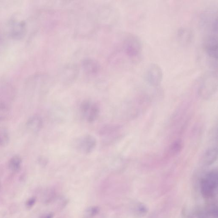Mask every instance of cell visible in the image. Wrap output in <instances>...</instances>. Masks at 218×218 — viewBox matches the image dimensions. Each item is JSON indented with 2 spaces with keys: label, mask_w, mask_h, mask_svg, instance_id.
Returning a JSON list of instances; mask_svg holds the SVG:
<instances>
[{
  "label": "cell",
  "mask_w": 218,
  "mask_h": 218,
  "mask_svg": "<svg viewBox=\"0 0 218 218\" xmlns=\"http://www.w3.org/2000/svg\"><path fill=\"white\" fill-rule=\"evenodd\" d=\"M13 86L5 81H0V121L9 117L15 97Z\"/></svg>",
  "instance_id": "obj_1"
},
{
  "label": "cell",
  "mask_w": 218,
  "mask_h": 218,
  "mask_svg": "<svg viewBox=\"0 0 218 218\" xmlns=\"http://www.w3.org/2000/svg\"><path fill=\"white\" fill-rule=\"evenodd\" d=\"M217 171L212 170L201 178L199 183L201 194L205 199H210L215 197L217 193Z\"/></svg>",
  "instance_id": "obj_2"
},
{
  "label": "cell",
  "mask_w": 218,
  "mask_h": 218,
  "mask_svg": "<svg viewBox=\"0 0 218 218\" xmlns=\"http://www.w3.org/2000/svg\"><path fill=\"white\" fill-rule=\"evenodd\" d=\"M217 71L206 74L201 84L199 92L203 97H208L214 93L217 89Z\"/></svg>",
  "instance_id": "obj_3"
},
{
  "label": "cell",
  "mask_w": 218,
  "mask_h": 218,
  "mask_svg": "<svg viewBox=\"0 0 218 218\" xmlns=\"http://www.w3.org/2000/svg\"><path fill=\"white\" fill-rule=\"evenodd\" d=\"M126 51L133 62H139L142 53V44L139 38L135 36L129 37L126 43Z\"/></svg>",
  "instance_id": "obj_4"
},
{
  "label": "cell",
  "mask_w": 218,
  "mask_h": 218,
  "mask_svg": "<svg viewBox=\"0 0 218 218\" xmlns=\"http://www.w3.org/2000/svg\"><path fill=\"white\" fill-rule=\"evenodd\" d=\"M145 78L150 85L155 87L160 86L163 78L162 69L156 64H150L146 70Z\"/></svg>",
  "instance_id": "obj_5"
},
{
  "label": "cell",
  "mask_w": 218,
  "mask_h": 218,
  "mask_svg": "<svg viewBox=\"0 0 218 218\" xmlns=\"http://www.w3.org/2000/svg\"><path fill=\"white\" fill-rule=\"evenodd\" d=\"M96 145V139L91 136H85L81 140L79 144L80 150L86 153L91 152Z\"/></svg>",
  "instance_id": "obj_6"
},
{
  "label": "cell",
  "mask_w": 218,
  "mask_h": 218,
  "mask_svg": "<svg viewBox=\"0 0 218 218\" xmlns=\"http://www.w3.org/2000/svg\"><path fill=\"white\" fill-rule=\"evenodd\" d=\"M26 125L28 130L32 132H37L40 130L42 127V119L39 116L34 115L28 120Z\"/></svg>",
  "instance_id": "obj_7"
},
{
  "label": "cell",
  "mask_w": 218,
  "mask_h": 218,
  "mask_svg": "<svg viewBox=\"0 0 218 218\" xmlns=\"http://www.w3.org/2000/svg\"><path fill=\"white\" fill-rule=\"evenodd\" d=\"M22 159L18 155L13 156L10 158L8 162L9 168L12 171L17 172L19 171L21 167Z\"/></svg>",
  "instance_id": "obj_8"
},
{
  "label": "cell",
  "mask_w": 218,
  "mask_h": 218,
  "mask_svg": "<svg viewBox=\"0 0 218 218\" xmlns=\"http://www.w3.org/2000/svg\"><path fill=\"white\" fill-rule=\"evenodd\" d=\"M217 150L216 148L209 149L206 152L204 157V162L208 165L212 164L215 162L217 158Z\"/></svg>",
  "instance_id": "obj_9"
},
{
  "label": "cell",
  "mask_w": 218,
  "mask_h": 218,
  "mask_svg": "<svg viewBox=\"0 0 218 218\" xmlns=\"http://www.w3.org/2000/svg\"><path fill=\"white\" fill-rule=\"evenodd\" d=\"M10 137L7 129L3 127H0V147H4L9 143Z\"/></svg>",
  "instance_id": "obj_10"
},
{
  "label": "cell",
  "mask_w": 218,
  "mask_h": 218,
  "mask_svg": "<svg viewBox=\"0 0 218 218\" xmlns=\"http://www.w3.org/2000/svg\"><path fill=\"white\" fill-rule=\"evenodd\" d=\"M99 107L96 105H91L89 111H88V120L89 122H92L95 120L99 115Z\"/></svg>",
  "instance_id": "obj_11"
},
{
  "label": "cell",
  "mask_w": 218,
  "mask_h": 218,
  "mask_svg": "<svg viewBox=\"0 0 218 218\" xmlns=\"http://www.w3.org/2000/svg\"><path fill=\"white\" fill-rule=\"evenodd\" d=\"M135 208V212L138 216H143L148 212V208L142 204H139Z\"/></svg>",
  "instance_id": "obj_12"
},
{
  "label": "cell",
  "mask_w": 218,
  "mask_h": 218,
  "mask_svg": "<svg viewBox=\"0 0 218 218\" xmlns=\"http://www.w3.org/2000/svg\"><path fill=\"white\" fill-rule=\"evenodd\" d=\"M100 208L98 207H92L88 209L86 215L89 218H92L96 216L100 212Z\"/></svg>",
  "instance_id": "obj_13"
},
{
  "label": "cell",
  "mask_w": 218,
  "mask_h": 218,
  "mask_svg": "<svg viewBox=\"0 0 218 218\" xmlns=\"http://www.w3.org/2000/svg\"><path fill=\"white\" fill-rule=\"evenodd\" d=\"M36 202V199L35 197H32L27 200L26 203V206L27 209H31L34 206Z\"/></svg>",
  "instance_id": "obj_14"
},
{
  "label": "cell",
  "mask_w": 218,
  "mask_h": 218,
  "mask_svg": "<svg viewBox=\"0 0 218 218\" xmlns=\"http://www.w3.org/2000/svg\"><path fill=\"white\" fill-rule=\"evenodd\" d=\"M53 213H49L43 215L41 216L40 218H53Z\"/></svg>",
  "instance_id": "obj_15"
},
{
  "label": "cell",
  "mask_w": 218,
  "mask_h": 218,
  "mask_svg": "<svg viewBox=\"0 0 218 218\" xmlns=\"http://www.w3.org/2000/svg\"><path fill=\"white\" fill-rule=\"evenodd\" d=\"M0 189H1V184H0Z\"/></svg>",
  "instance_id": "obj_16"
}]
</instances>
